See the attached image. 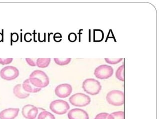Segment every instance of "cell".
I'll use <instances>...</instances> for the list:
<instances>
[{"instance_id": "obj_1", "label": "cell", "mask_w": 159, "mask_h": 119, "mask_svg": "<svg viewBox=\"0 0 159 119\" xmlns=\"http://www.w3.org/2000/svg\"><path fill=\"white\" fill-rule=\"evenodd\" d=\"M29 80L33 85L39 88H45L49 85V79L47 74L40 70H35L30 74Z\"/></svg>"}, {"instance_id": "obj_2", "label": "cell", "mask_w": 159, "mask_h": 119, "mask_svg": "<svg viewBox=\"0 0 159 119\" xmlns=\"http://www.w3.org/2000/svg\"><path fill=\"white\" fill-rule=\"evenodd\" d=\"M82 88L87 94L93 96L100 93L102 86L98 80L93 78H89L84 81Z\"/></svg>"}, {"instance_id": "obj_3", "label": "cell", "mask_w": 159, "mask_h": 119, "mask_svg": "<svg viewBox=\"0 0 159 119\" xmlns=\"http://www.w3.org/2000/svg\"><path fill=\"white\" fill-rule=\"evenodd\" d=\"M106 100L109 104L114 106H120L124 104V93L120 90H114L108 93Z\"/></svg>"}, {"instance_id": "obj_4", "label": "cell", "mask_w": 159, "mask_h": 119, "mask_svg": "<svg viewBox=\"0 0 159 119\" xmlns=\"http://www.w3.org/2000/svg\"><path fill=\"white\" fill-rule=\"evenodd\" d=\"M49 108L52 112L59 115L66 114L70 109V106L67 102L63 100H56L51 102Z\"/></svg>"}, {"instance_id": "obj_5", "label": "cell", "mask_w": 159, "mask_h": 119, "mask_svg": "<svg viewBox=\"0 0 159 119\" xmlns=\"http://www.w3.org/2000/svg\"><path fill=\"white\" fill-rule=\"evenodd\" d=\"M70 103L75 107L86 106L91 102V98L88 95L82 93L73 94L69 99Z\"/></svg>"}, {"instance_id": "obj_6", "label": "cell", "mask_w": 159, "mask_h": 119, "mask_svg": "<svg viewBox=\"0 0 159 119\" xmlns=\"http://www.w3.org/2000/svg\"><path fill=\"white\" fill-rule=\"evenodd\" d=\"M113 73V68L111 66L103 64L96 67L94 74L97 78L102 80L111 77Z\"/></svg>"}, {"instance_id": "obj_7", "label": "cell", "mask_w": 159, "mask_h": 119, "mask_svg": "<svg viewBox=\"0 0 159 119\" xmlns=\"http://www.w3.org/2000/svg\"><path fill=\"white\" fill-rule=\"evenodd\" d=\"M19 71L16 67L13 66H8L2 69L0 71V76L4 80L11 81L18 77Z\"/></svg>"}, {"instance_id": "obj_8", "label": "cell", "mask_w": 159, "mask_h": 119, "mask_svg": "<svg viewBox=\"0 0 159 119\" xmlns=\"http://www.w3.org/2000/svg\"><path fill=\"white\" fill-rule=\"evenodd\" d=\"M72 92V87L69 84L63 83L57 86L55 89V94L61 98L68 97Z\"/></svg>"}, {"instance_id": "obj_9", "label": "cell", "mask_w": 159, "mask_h": 119, "mask_svg": "<svg viewBox=\"0 0 159 119\" xmlns=\"http://www.w3.org/2000/svg\"><path fill=\"white\" fill-rule=\"evenodd\" d=\"M39 109L32 105H27L22 109V115L27 119H36L39 114Z\"/></svg>"}, {"instance_id": "obj_10", "label": "cell", "mask_w": 159, "mask_h": 119, "mask_svg": "<svg viewBox=\"0 0 159 119\" xmlns=\"http://www.w3.org/2000/svg\"><path fill=\"white\" fill-rule=\"evenodd\" d=\"M69 119H89V114L85 111L79 108L72 109L68 112Z\"/></svg>"}, {"instance_id": "obj_11", "label": "cell", "mask_w": 159, "mask_h": 119, "mask_svg": "<svg viewBox=\"0 0 159 119\" xmlns=\"http://www.w3.org/2000/svg\"><path fill=\"white\" fill-rule=\"evenodd\" d=\"M19 108H8L0 112V119H15L18 116Z\"/></svg>"}, {"instance_id": "obj_12", "label": "cell", "mask_w": 159, "mask_h": 119, "mask_svg": "<svg viewBox=\"0 0 159 119\" xmlns=\"http://www.w3.org/2000/svg\"><path fill=\"white\" fill-rule=\"evenodd\" d=\"M13 93L15 96L19 99H25L29 97L30 93L25 92L21 84H17L13 89Z\"/></svg>"}, {"instance_id": "obj_13", "label": "cell", "mask_w": 159, "mask_h": 119, "mask_svg": "<svg viewBox=\"0 0 159 119\" xmlns=\"http://www.w3.org/2000/svg\"><path fill=\"white\" fill-rule=\"evenodd\" d=\"M24 90L29 93H35L40 91L41 88L36 87L30 82L29 79L25 80L22 85Z\"/></svg>"}, {"instance_id": "obj_14", "label": "cell", "mask_w": 159, "mask_h": 119, "mask_svg": "<svg viewBox=\"0 0 159 119\" xmlns=\"http://www.w3.org/2000/svg\"><path fill=\"white\" fill-rule=\"evenodd\" d=\"M51 61V58H39L37 60L36 65L39 68H46V67H48L49 66Z\"/></svg>"}, {"instance_id": "obj_15", "label": "cell", "mask_w": 159, "mask_h": 119, "mask_svg": "<svg viewBox=\"0 0 159 119\" xmlns=\"http://www.w3.org/2000/svg\"><path fill=\"white\" fill-rule=\"evenodd\" d=\"M116 77L119 80L121 81H124V65H122L120 67L118 68L116 70V73H115Z\"/></svg>"}, {"instance_id": "obj_16", "label": "cell", "mask_w": 159, "mask_h": 119, "mask_svg": "<svg viewBox=\"0 0 159 119\" xmlns=\"http://www.w3.org/2000/svg\"><path fill=\"white\" fill-rule=\"evenodd\" d=\"M38 119H56L53 114L47 111L41 112L38 115Z\"/></svg>"}, {"instance_id": "obj_17", "label": "cell", "mask_w": 159, "mask_h": 119, "mask_svg": "<svg viewBox=\"0 0 159 119\" xmlns=\"http://www.w3.org/2000/svg\"><path fill=\"white\" fill-rule=\"evenodd\" d=\"M108 119H125L124 112L117 111L109 114Z\"/></svg>"}, {"instance_id": "obj_18", "label": "cell", "mask_w": 159, "mask_h": 119, "mask_svg": "<svg viewBox=\"0 0 159 119\" xmlns=\"http://www.w3.org/2000/svg\"><path fill=\"white\" fill-rule=\"evenodd\" d=\"M93 36L94 42H101L103 39V32L100 29L94 30Z\"/></svg>"}, {"instance_id": "obj_19", "label": "cell", "mask_w": 159, "mask_h": 119, "mask_svg": "<svg viewBox=\"0 0 159 119\" xmlns=\"http://www.w3.org/2000/svg\"><path fill=\"white\" fill-rule=\"evenodd\" d=\"M71 60V58H54V62H56L57 64L61 66H63L66 65L68 64L70 62Z\"/></svg>"}, {"instance_id": "obj_20", "label": "cell", "mask_w": 159, "mask_h": 119, "mask_svg": "<svg viewBox=\"0 0 159 119\" xmlns=\"http://www.w3.org/2000/svg\"><path fill=\"white\" fill-rule=\"evenodd\" d=\"M123 60V58H105V60L107 64H117L121 62Z\"/></svg>"}, {"instance_id": "obj_21", "label": "cell", "mask_w": 159, "mask_h": 119, "mask_svg": "<svg viewBox=\"0 0 159 119\" xmlns=\"http://www.w3.org/2000/svg\"><path fill=\"white\" fill-rule=\"evenodd\" d=\"M13 58H0V64L2 65L9 64L13 61Z\"/></svg>"}, {"instance_id": "obj_22", "label": "cell", "mask_w": 159, "mask_h": 119, "mask_svg": "<svg viewBox=\"0 0 159 119\" xmlns=\"http://www.w3.org/2000/svg\"><path fill=\"white\" fill-rule=\"evenodd\" d=\"M107 113H101L97 114L94 119H108L109 115Z\"/></svg>"}, {"instance_id": "obj_23", "label": "cell", "mask_w": 159, "mask_h": 119, "mask_svg": "<svg viewBox=\"0 0 159 119\" xmlns=\"http://www.w3.org/2000/svg\"><path fill=\"white\" fill-rule=\"evenodd\" d=\"M68 41H70V42H75L76 41L77 36L74 33H70L69 35H68Z\"/></svg>"}, {"instance_id": "obj_24", "label": "cell", "mask_w": 159, "mask_h": 119, "mask_svg": "<svg viewBox=\"0 0 159 119\" xmlns=\"http://www.w3.org/2000/svg\"><path fill=\"white\" fill-rule=\"evenodd\" d=\"M11 41L12 42H18L19 40V35L18 33H11Z\"/></svg>"}, {"instance_id": "obj_25", "label": "cell", "mask_w": 159, "mask_h": 119, "mask_svg": "<svg viewBox=\"0 0 159 119\" xmlns=\"http://www.w3.org/2000/svg\"><path fill=\"white\" fill-rule=\"evenodd\" d=\"M25 60L27 61V64L30 65V66H37L36 63L34 62V60H32L31 58H25Z\"/></svg>"}, {"instance_id": "obj_26", "label": "cell", "mask_w": 159, "mask_h": 119, "mask_svg": "<svg viewBox=\"0 0 159 119\" xmlns=\"http://www.w3.org/2000/svg\"><path fill=\"white\" fill-rule=\"evenodd\" d=\"M24 39L25 42H30L32 41V35L30 33H25V34L24 36Z\"/></svg>"}, {"instance_id": "obj_27", "label": "cell", "mask_w": 159, "mask_h": 119, "mask_svg": "<svg viewBox=\"0 0 159 119\" xmlns=\"http://www.w3.org/2000/svg\"><path fill=\"white\" fill-rule=\"evenodd\" d=\"M61 34H59V36H57V33L54 34V37H53V38H54V41H56V42H57V39H59V42L60 41H61Z\"/></svg>"}, {"instance_id": "obj_28", "label": "cell", "mask_w": 159, "mask_h": 119, "mask_svg": "<svg viewBox=\"0 0 159 119\" xmlns=\"http://www.w3.org/2000/svg\"><path fill=\"white\" fill-rule=\"evenodd\" d=\"M3 39H4L3 34L0 33V42H3Z\"/></svg>"}]
</instances>
